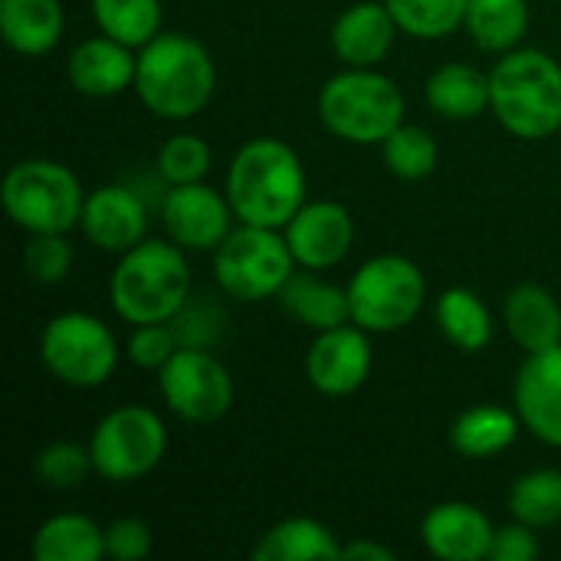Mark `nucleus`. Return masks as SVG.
<instances>
[{
	"mask_svg": "<svg viewBox=\"0 0 561 561\" xmlns=\"http://www.w3.org/2000/svg\"><path fill=\"white\" fill-rule=\"evenodd\" d=\"M72 243L66 233H30L23 247V270L39 286H56L72 270Z\"/></svg>",
	"mask_w": 561,
	"mask_h": 561,
	"instance_id": "f704fd0d",
	"label": "nucleus"
},
{
	"mask_svg": "<svg viewBox=\"0 0 561 561\" xmlns=\"http://www.w3.org/2000/svg\"><path fill=\"white\" fill-rule=\"evenodd\" d=\"M141 105L164 122L201 115L217 89V66L204 43L184 33H158L138 49L135 85Z\"/></svg>",
	"mask_w": 561,
	"mask_h": 561,
	"instance_id": "f03ea898",
	"label": "nucleus"
},
{
	"mask_svg": "<svg viewBox=\"0 0 561 561\" xmlns=\"http://www.w3.org/2000/svg\"><path fill=\"white\" fill-rule=\"evenodd\" d=\"M210 145L201 138V135H191V131H181V135H171L161 148H158V174L171 184H194V181H204L207 171H210Z\"/></svg>",
	"mask_w": 561,
	"mask_h": 561,
	"instance_id": "72a5a7b5",
	"label": "nucleus"
},
{
	"mask_svg": "<svg viewBox=\"0 0 561 561\" xmlns=\"http://www.w3.org/2000/svg\"><path fill=\"white\" fill-rule=\"evenodd\" d=\"M503 322L513 342L533 355L561 345V306L559 299L536 283H523L506 296Z\"/></svg>",
	"mask_w": 561,
	"mask_h": 561,
	"instance_id": "aec40b11",
	"label": "nucleus"
},
{
	"mask_svg": "<svg viewBox=\"0 0 561 561\" xmlns=\"http://www.w3.org/2000/svg\"><path fill=\"white\" fill-rule=\"evenodd\" d=\"M256 561H319L342 559V542L332 536L329 526L309 519V516H293L276 523L260 536L253 546Z\"/></svg>",
	"mask_w": 561,
	"mask_h": 561,
	"instance_id": "393cba45",
	"label": "nucleus"
},
{
	"mask_svg": "<svg viewBox=\"0 0 561 561\" xmlns=\"http://www.w3.org/2000/svg\"><path fill=\"white\" fill-rule=\"evenodd\" d=\"M424 99L437 115L450 122L477 118L490 108V72H480L467 62H444L431 72Z\"/></svg>",
	"mask_w": 561,
	"mask_h": 561,
	"instance_id": "4be33fe9",
	"label": "nucleus"
},
{
	"mask_svg": "<svg viewBox=\"0 0 561 561\" xmlns=\"http://www.w3.org/2000/svg\"><path fill=\"white\" fill-rule=\"evenodd\" d=\"M138 53L105 33L82 39L66 62V79L79 95L89 99H115L128 85H135Z\"/></svg>",
	"mask_w": 561,
	"mask_h": 561,
	"instance_id": "a211bd4d",
	"label": "nucleus"
},
{
	"mask_svg": "<svg viewBox=\"0 0 561 561\" xmlns=\"http://www.w3.org/2000/svg\"><path fill=\"white\" fill-rule=\"evenodd\" d=\"M283 237L293 250L296 266L319 273L339 266L348 256L355 243V220L339 201H306L283 227Z\"/></svg>",
	"mask_w": 561,
	"mask_h": 561,
	"instance_id": "4468645a",
	"label": "nucleus"
},
{
	"mask_svg": "<svg viewBox=\"0 0 561 561\" xmlns=\"http://www.w3.org/2000/svg\"><path fill=\"white\" fill-rule=\"evenodd\" d=\"M401 33L417 39H440L463 26L467 0H385Z\"/></svg>",
	"mask_w": 561,
	"mask_h": 561,
	"instance_id": "7c9ffc66",
	"label": "nucleus"
},
{
	"mask_svg": "<svg viewBox=\"0 0 561 561\" xmlns=\"http://www.w3.org/2000/svg\"><path fill=\"white\" fill-rule=\"evenodd\" d=\"M513 401L523 427L536 440L561 450V345L526 355L516 375Z\"/></svg>",
	"mask_w": 561,
	"mask_h": 561,
	"instance_id": "2eb2a0df",
	"label": "nucleus"
},
{
	"mask_svg": "<svg viewBox=\"0 0 561 561\" xmlns=\"http://www.w3.org/2000/svg\"><path fill=\"white\" fill-rule=\"evenodd\" d=\"M99 33L141 49L161 33V0H92Z\"/></svg>",
	"mask_w": 561,
	"mask_h": 561,
	"instance_id": "c85d7f7f",
	"label": "nucleus"
},
{
	"mask_svg": "<svg viewBox=\"0 0 561 561\" xmlns=\"http://www.w3.org/2000/svg\"><path fill=\"white\" fill-rule=\"evenodd\" d=\"M224 194L240 224L283 230L306 204V168L286 141L253 138L233 154Z\"/></svg>",
	"mask_w": 561,
	"mask_h": 561,
	"instance_id": "f257e3e1",
	"label": "nucleus"
},
{
	"mask_svg": "<svg viewBox=\"0 0 561 561\" xmlns=\"http://www.w3.org/2000/svg\"><path fill=\"white\" fill-rule=\"evenodd\" d=\"M404 108L401 85L375 66H345L319 89L322 125L352 145H381L394 128L404 125Z\"/></svg>",
	"mask_w": 561,
	"mask_h": 561,
	"instance_id": "39448f33",
	"label": "nucleus"
},
{
	"mask_svg": "<svg viewBox=\"0 0 561 561\" xmlns=\"http://www.w3.org/2000/svg\"><path fill=\"white\" fill-rule=\"evenodd\" d=\"M371 375V332L355 322L316 332L306 348V378L325 398L355 394Z\"/></svg>",
	"mask_w": 561,
	"mask_h": 561,
	"instance_id": "ddd939ff",
	"label": "nucleus"
},
{
	"mask_svg": "<svg viewBox=\"0 0 561 561\" xmlns=\"http://www.w3.org/2000/svg\"><path fill=\"white\" fill-rule=\"evenodd\" d=\"M381 158L388 171L401 181H424L437 171L440 151L431 131L417 125H401L381 141Z\"/></svg>",
	"mask_w": 561,
	"mask_h": 561,
	"instance_id": "2f4dec72",
	"label": "nucleus"
},
{
	"mask_svg": "<svg viewBox=\"0 0 561 561\" xmlns=\"http://www.w3.org/2000/svg\"><path fill=\"white\" fill-rule=\"evenodd\" d=\"M296 273L283 230L237 224L214 250V279L237 302H260L283 293Z\"/></svg>",
	"mask_w": 561,
	"mask_h": 561,
	"instance_id": "6e6552de",
	"label": "nucleus"
},
{
	"mask_svg": "<svg viewBox=\"0 0 561 561\" xmlns=\"http://www.w3.org/2000/svg\"><path fill=\"white\" fill-rule=\"evenodd\" d=\"M493 523L486 513L463 500H447L421 519V542L440 561H483L493 549Z\"/></svg>",
	"mask_w": 561,
	"mask_h": 561,
	"instance_id": "f3484780",
	"label": "nucleus"
},
{
	"mask_svg": "<svg viewBox=\"0 0 561 561\" xmlns=\"http://www.w3.org/2000/svg\"><path fill=\"white\" fill-rule=\"evenodd\" d=\"M490 108L496 122L526 141L561 128V66L542 49L516 46L490 69Z\"/></svg>",
	"mask_w": 561,
	"mask_h": 561,
	"instance_id": "20e7f679",
	"label": "nucleus"
},
{
	"mask_svg": "<svg viewBox=\"0 0 561 561\" xmlns=\"http://www.w3.org/2000/svg\"><path fill=\"white\" fill-rule=\"evenodd\" d=\"M434 319L440 335L460 352H483L493 342V316L473 289H444L437 296Z\"/></svg>",
	"mask_w": 561,
	"mask_h": 561,
	"instance_id": "bb28decb",
	"label": "nucleus"
},
{
	"mask_svg": "<svg viewBox=\"0 0 561 561\" xmlns=\"http://www.w3.org/2000/svg\"><path fill=\"white\" fill-rule=\"evenodd\" d=\"M59 0H0V36L20 56H43L62 39Z\"/></svg>",
	"mask_w": 561,
	"mask_h": 561,
	"instance_id": "412c9836",
	"label": "nucleus"
},
{
	"mask_svg": "<svg viewBox=\"0 0 561 561\" xmlns=\"http://www.w3.org/2000/svg\"><path fill=\"white\" fill-rule=\"evenodd\" d=\"M352 322L371 335L408 329L427 299V279L421 266L398 253H381L362 263L348 279Z\"/></svg>",
	"mask_w": 561,
	"mask_h": 561,
	"instance_id": "0eeeda50",
	"label": "nucleus"
},
{
	"mask_svg": "<svg viewBox=\"0 0 561 561\" xmlns=\"http://www.w3.org/2000/svg\"><path fill=\"white\" fill-rule=\"evenodd\" d=\"M539 552H542V549H539L536 529L516 519L513 526L496 529L493 549H490V561H536L539 559Z\"/></svg>",
	"mask_w": 561,
	"mask_h": 561,
	"instance_id": "4c0bfd02",
	"label": "nucleus"
},
{
	"mask_svg": "<svg viewBox=\"0 0 561 561\" xmlns=\"http://www.w3.org/2000/svg\"><path fill=\"white\" fill-rule=\"evenodd\" d=\"M158 388L171 414L187 424L220 421L233 404V378L227 365L197 345H181L158 371Z\"/></svg>",
	"mask_w": 561,
	"mask_h": 561,
	"instance_id": "9b49d317",
	"label": "nucleus"
},
{
	"mask_svg": "<svg viewBox=\"0 0 561 561\" xmlns=\"http://www.w3.org/2000/svg\"><path fill=\"white\" fill-rule=\"evenodd\" d=\"M168 450L164 421L145 404H122L108 411L89 440L92 467L108 483H131L148 477Z\"/></svg>",
	"mask_w": 561,
	"mask_h": 561,
	"instance_id": "9d476101",
	"label": "nucleus"
},
{
	"mask_svg": "<svg viewBox=\"0 0 561 561\" xmlns=\"http://www.w3.org/2000/svg\"><path fill=\"white\" fill-rule=\"evenodd\" d=\"M510 513L513 519L549 529L561 523V473L559 470H533L523 473L510 490Z\"/></svg>",
	"mask_w": 561,
	"mask_h": 561,
	"instance_id": "c756f323",
	"label": "nucleus"
},
{
	"mask_svg": "<svg viewBox=\"0 0 561 561\" xmlns=\"http://www.w3.org/2000/svg\"><path fill=\"white\" fill-rule=\"evenodd\" d=\"M342 559L352 561H391L394 552L381 542H371V539H352L342 546Z\"/></svg>",
	"mask_w": 561,
	"mask_h": 561,
	"instance_id": "58836bf2",
	"label": "nucleus"
},
{
	"mask_svg": "<svg viewBox=\"0 0 561 561\" xmlns=\"http://www.w3.org/2000/svg\"><path fill=\"white\" fill-rule=\"evenodd\" d=\"M463 30L486 53H510L529 30V0H467Z\"/></svg>",
	"mask_w": 561,
	"mask_h": 561,
	"instance_id": "cd10ccee",
	"label": "nucleus"
},
{
	"mask_svg": "<svg viewBox=\"0 0 561 561\" xmlns=\"http://www.w3.org/2000/svg\"><path fill=\"white\" fill-rule=\"evenodd\" d=\"M154 536L145 519L122 516L105 526V556L115 561H141L151 556Z\"/></svg>",
	"mask_w": 561,
	"mask_h": 561,
	"instance_id": "e433bc0d",
	"label": "nucleus"
},
{
	"mask_svg": "<svg viewBox=\"0 0 561 561\" xmlns=\"http://www.w3.org/2000/svg\"><path fill=\"white\" fill-rule=\"evenodd\" d=\"M33 473L43 486L56 493H69V490H79L89 480V473H95V467H92L89 447H79L72 440H53L36 454Z\"/></svg>",
	"mask_w": 561,
	"mask_h": 561,
	"instance_id": "473e14b6",
	"label": "nucleus"
},
{
	"mask_svg": "<svg viewBox=\"0 0 561 561\" xmlns=\"http://www.w3.org/2000/svg\"><path fill=\"white\" fill-rule=\"evenodd\" d=\"M174 240H141L118 256L108 299L128 325L174 322L191 302V266Z\"/></svg>",
	"mask_w": 561,
	"mask_h": 561,
	"instance_id": "7ed1b4c3",
	"label": "nucleus"
},
{
	"mask_svg": "<svg viewBox=\"0 0 561 561\" xmlns=\"http://www.w3.org/2000/svg\"><path fill=\"white\" fill-rule=\"evenodd\" d=\"M102 556H105V529L79 513L49 516L33 533L36 561H99Z\"/></svg>",
	"mask_w": 561,
	"mask_h": 561,
	"instance_id": "a878e982",
	"label": "nucleus"
},
{
	"mask_svg": "<svg viewBox=\"0 0 561 561\" xmlns=\"http://www.w3.org/2000/svg\"><path fill=\"white\" fill-rule=\"evenodd\" d=\"M394 33L398 23L385 3L358 0L348 10H342L332 23V49L345 66L371 69L391 53Z\"/></svg>",
	"mask_w": 561,
	"mask_h": 561,
	"instance_id": "6ab92c4d",
	"label": "nucleus"
},
{
	"mask_svg": "<svg viewBox=\"0 0 561 561\" xmlns=\"http://www.w3.org/2000/svg\"><path fill=\"white\" fill-rule=\"evenodd\" d=\"M85 240L99 247L102 253H128L145 240L148 230V210L141 197L125 184H102L85 194L82 220H79Z\"/></svg>",
	"mask_w": 561,
	"mask_h": 561,
	"instance_id": "dca6fc26",
	"label": "nucleus"
},
{
	"mask_svg": "<svg viewBox=\"0 0 561 561\" xmlns=\"http://www.w3.org/2000/svg\"><path fill=\"white\" fill-rule=\"evenodd\" d=\"M39 362L59 385L89 391L112 378L118 365V345L102 319L89 312H62L43 325Z\"/></svg>",
	"mask_w": 561,
	"mask_h": 561,
	"instance_id": "1a4fd4ad",
	"label": "nucleus"
},
{
	"mask_svg": "<svg viewBox=\"0 0 561 561\" xmlns=\"http://www.w3.org/2000/svg\"><path fill=\"white\" fill-rule=\"evenodd\" d=\"M233 207L227 194L214 191L204 181L171 184L161 201V220L168 240H174L187 253H214L224 237L233 230Z\"/></svg>",
	"mask_w": 561,
	"mask_h": 561,
	"instance_id": "f8f14e48",
	"label": "nucleus"
},
{
	"mask_svg": "<svg viewBox=\"0 0 561 561\" xmlns=\"http://www.w3.org/2000/svg\"><path fill=\"white\" fill-rule=\"evenodd\" d=\"M181 348V332L171 322H148V325H135L128 342H125V355L131 365L145 368V371H161Z\"/></svg>",
	"mask_w": 561,
	"mask_h": 561,
	"instance_id": "c9c22d12",
	"label": "nucleus"
},
{
	"mask_svg": "<svg viewBox=\"0 0 561 561\" xmlns=\"http://www.w3.org/2000/svg\"><path fill=\"white\" fill-rule=\"evenodd\" d=\"M283 309L299 319L302 325H309L312 332H325L335 325L352 322V306H348V289L325 283L316 276V270L306 273H293L289 283L279 293Z\"/></svg>",
	"mask_w": 561,
	"mask_h": 561,
	"instance_id": "5701e85b",
	"label": "nucleus"
},
{
	"mask_svg": "<svg viewBox=\"0 0 561 561\" xmlns=\"http://www.w3.org/2000/svg\"><path fill=\"white\" fill-rule=\"evenodd\" d=\"M519 427H523V417L516 411L500 408V404H477V408H467L454 421L450 444L460 457L490 460L516 444Z\"/></svg>",
	"mask_w": 561,
	"mask_h": 561,
	"instance_id": "b1692460",
	"label": "nucleus"
},
{
	"mask_svg": "<svg viewBox=\"0 0 561 561\" xmlns=\"http://www.w3.org/2000/svg\"><path fill=\"white\" fill-rule=\"evenodd\" d=\"M0 201L7 217L26 233H69L82 220L85 191L62 161L26 158L7 171Z\"/></svg>",
	"mask_w": 561,
	"mask_h": 561,
	"instance_id": "423d86ee",
	"label": "nucleus"
}]
</instances>
